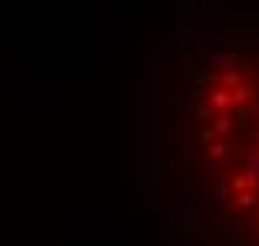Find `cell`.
Wrapping results in <instances>:
<instances>
[{"label": "cell", "mask_w": 259, "mask_h": 246, "mask_svg": "<svg viewBox=\"0 0 259 246\" xmlns=\"http://www.w3.org/2000/svg\"><path fill=\"white\" fill-rule=\"evenodd\" d=\"M206 103L213 107V113H223V110L233 107V100H229V90H220V87H209V90H206Z\"/></svg>", "instance_id": "cell-1"}, {"label": "cell", "mask_w": 259, "mask_h": 246, "mask_svg": "<svg viewBox=\"0 0 259 246\" xmlns=\"http://www.w3.org/2000/svg\"><path fill=\"white\" fill-rule=\"evenodd\" d=\"M229 100H233V107H249L256 97H252V87L249 84H239L236 90H229Z\"/></svg>", "instance_id": "cell-2"}, {"label": "cell", "mask_w": 259, "mask_h": 246, "mask_svg": "<svg viewBox=\"0 0 259 246\" xmlns=\"http://www.w3.org/2000/svg\"><path fill=\"white\" fill-rule=\"evenodd\" d=\"M256 190H243V193H233V203H236L239 210H249V207H256Z\"/></svg>", "instance_id": "cell-3"}, {"label": "cell", "mask_w": 259, "mask_h": 246, "mask_svg": "<svg viewBox=\"0 0 259 246\" xmlns=\"http://www.w3.org/2000/svg\"><path fill=\"white\" fill-rule=\"evenodd\" d=\"M213 120H216V130H213V133H220V137H229V133L236 130V123L229 120V116H226V113H216V116H213Z\"/></svg>", "instance_id": "cell-4"}, {"label": "cell", "mask_w": 259, "mask_h": 246, "mask_svg": "<svg viewBox=\"0 0 259 246\" xmlns=\"http://www.w3.org/2000/svg\"><path fill=\"white\" fill-rule=\"evenodd\" d=\"M206 153L213 156V160H223V156H226V143H223V140H213V143L206 146Z\"/></svg>", "instance_id": "cell-5"}, {"label": "cell", "mask_w": 259, "mask_h": 246, "mask_svg": "<svg viewBox=\"0 0 259 246\" xmlns=\"http://www.w3.org/2000/svg\"><path fill=\"white\" fill-rule=\"evenodd\" d=\"M196 116H199V123H206V120H213L216 113H213V107H209V103L203 100V103H199V107H196Z\"/></svg>", "instance_id": "cell-6"}, {"label": "cell", "mask_w": 259, "mask_h": 246, "mask_svg": "<svg viewBox=\"0 0 259 246\" xmlns=\"http://www.w3.org/2000/svg\"><path fill=\"white\" fill-rule=\"evenodd\" d=\"M216 140V133H213V127H203V130H199V143L203 146H209Z\"/></svg>", "instance_id": "cell-7"}, {"label": "cell", "mask_w": 259, "mask_h": 246, "mask_svg": "<svg viewBox=\"0 0 259 246\" xmlns=\"http://www.w3.org/2000/svg\"><path fill=\"white\" fill-rule=\"evenodd\" d=\"M256 156H259V153H256Z\"/></svg>", "instance_id": "cell-8"}]
</instances>
